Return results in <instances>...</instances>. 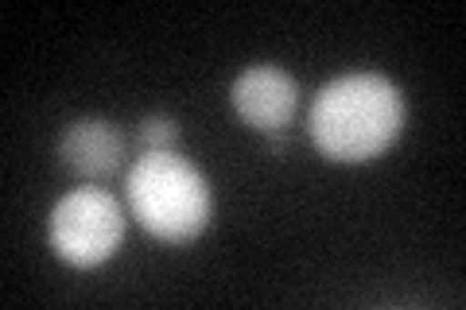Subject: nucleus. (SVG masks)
Listing matches in <instances>:
<instances>
[{
	"label": "nucleus",
	"instance_id": "nucleus-1",
	"mask_svg": "<svg viewBox=\"0 0 466 310\" xmlns=\"http://www.w3.org/2000/svg\"><path fill=\"white\" fill-rule=\"evenodd\" d=\"M408 105L400 85L373 70L327 82L308 109V136L330 164H373L400 140Z\"/></svg>",
	"mask_w": 466,
	"mask_h": 310
},
{
	"label": "nucleus",
	"instance_id": "nucleus-2",
	"mask_svg": "<svg viewBox=\"0 0 466 310\" xmlns=\"http://www.w3.org/2000/svg\"><path fill=\"white\" fill-rule=\"evenodd\" d=\"M125 198L140 229L164 245H191L214 214L210 179L179 152H144L125 171Z\"/></svg>",
	"mask_w": 466,
	"mask_h": 310
},
{
	"label": "nucleus",
	"instance_id": "nucleus-3",
	"mask_svg": "<svg viewBox=\"0 0 466 310\" xmlns=\"http://www.w3.org/2000/svg\"><path fill=\"white\" fill-rule=\"evenodd\" d=\"M47 245L70 268H101L125 245V205L101 186H75L47 217Z\"/></svg>",
	"mask_w": 466,
	"mask_h": 310
},
{
	"label": "nucleus",
	"instance_id": "nucleus-4",
	"mask_svg": "<svg viewBox=\"0 0 466 310\" xmlns=\"http://www.w3.org/2000/svg\"><path fill=\"white\" fill-rule=\"evenodd\" d=\"M229 105L253 132L276 136L291 125L299 109V82L272 63L245 66L229 85Z\"/></svg>",
	"mask_w": 466,
	"mask_h": 310
},
{
	"label": "nucleus",
	"instance_id": "nucleus-5",
	"mask_svg": "<svg viewBox=\"0 0 466 310\" xmlns=\"http://www.w3.org/2000/svg\"><path fill=\"white\" fill-rule=\"evenodd\" d=\"M58 164L86 183L113 179L125 164L121 128L113 121H101V116H82V121L66 125V132L58 136Z\"/></svg>",
	"mask_w": 466,
	"mask_h": 310
},
{
	"label": "nucleus",
	"instance_id": "nucleus-6",
	"mask_svg": "<svg viewBox=\"0 0 466 310\" xmlns=\"http://www.w3.org/2000/svg\"><path fill=\"white\" fill-rule=\"evenodd\" d=\"M140 140L148 152H175V144H179V125H175V116H144L140 121Z\"/></svg>",
	"mask_w": 466,
	"mask_h": 310
}]
</instances>
